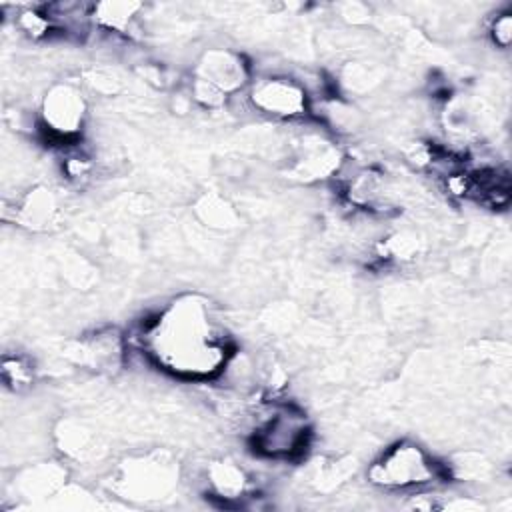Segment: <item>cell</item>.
Masks as SVG:
<instances>
[{
    "label": "cell",
    "instance_id": "7c38bea8",
    "mask_svg": "<svg viewBox=\"0 0 512 512\" xmlns=\"http://www.w3.org/2000/svg\"><path fill=\"white\" fill-rule=\"evenodd\" d=\"M36 368L32 360L20 352L2 356V380L12 392H24L34 384Z\"/></svg>",
    "mask_w": 512,
    "mask_h": 512
},
{
    "label": "cell",
    "instance_id": "5bb4252c",
    "mask_svg": "<svg viewBox=\"0 0 512 512\" xmlns=\"http://www.w3.org/2000/svg\"><path fill=\"white\" fill-rule=\"evenodd\" d=\"M202 218L208 226L214 228H228L234 224L232 208L222 202L220 198H206L202 204Z\"/></svg>",
    "mask_w": 512,
    "mask_h": 512
},
{
    "label": "cell",
    "instance_id": "9c48e42d",
    "mask_svg": "<svg viewBox=\"0 0 512 512\" xmlns=\"http://www.w3.org/2000/svg\"><path fill=\"white\" fill-rule=\"evenodd\" d=\"M12 220L28 230H50L58 220V202L46 186H34L12 204Z\"/></svg>",
    "mask_w": 512,
    "mask_h": 512
},
{
    "label": "cell",
    "instance_id": "ba28073f",
    "mask_svg": "<svg viewBox=\"0 0 512 512\" xmlns=\"http://www.w3.org/2000/svg\"><path fill=\"white\" fill-rule=\"evenodd\" d=\"M344 162L342 152L326 136L312 132L304 134L296 144V154L292 158L290 172L304 182H314L322 178L336 176Z\"/></svg>",
    "mask_w": 512,
    "mask_h": 512
},
{
    "label": "cell",
    "instance_id": "8992f818",
    "mask_svg": "<svg viewBox=\"0 0 512 512\" xmlns=\"http://www.w3.org/2000/svg\"><path fill=\"white\" fill-rule=\"evenodd\" d=\"M88 120V102L74 82H58L48 88L38 108V126L46 138L64 148L80 144Z\"/></svg>",
    "mask_w": 512,
    "mask_h": 512
},
{
    "label": "cell",
    "instance_id": "3957f363",
    "mask_svg": "<svg viewBox=\"0 0 512 512\" xmlns=\"http://www.w3.org/2000/svg\"><path fill=\"white\" fill-rule=\"evenodd\" d=\"M312 440V424L306 412L290 402L272 406L252 430L254 452L268 460L302 458Z\"/></svg>",
    "mask_w": 512,
    "mask_h": 512
},
{
    "label": "cell",
    "instance_id": "52a82bcc",
    "mask_svg": "<svg viewBox=\"0 0 512 512\" xmlns=\"http://www.w3.org/2000/svg\"><path fill=\"white\" fill-rule=\"evenodd\" d=\"M192 78L216 88L226 98H232L248 88L252 72L240 52L230 48H208L200 54Z\"/></svg>",
    "mask_w": 512,
    "mask_h": 512
},
{
    "label": "cell",
    "instance_id": "5b68a950",
    "mask_svg": "<svg viewBox=\"0 0 512 512\" xmlns=\"http://www.w3.org/2000/svg\"><path fill=\"white\" fill-rule=\"evenodd\" d=\"M246 104L260 116L276 122H300L312 112V100L298 78L288 74L252 76L244 90Z\"/></svg>",
    "mask_w": 512,
    "mask_h": 512
},
{
    "label": "cell",
    "instance_id": "30bf717a",
    "mask_svg": "<svg viewBox=\"0 0 512 512\" xmlns=\"http://www.w3.org/2000/svg\"><path fill=\"white\" fill-rule=\"evenodd\" d=\"M208 496L220 500L224 506L242 504L250 498V478L242 466L232 460H214L206 468Z\"/></svg>",
    "mask_w": 512,
    "mask_h": 512
},
{
    "label": "cell",
    "instance_id": "7a4b0ae2",
    "mask_svg": "<svg viewBox=\"0 0 512 512\" xmlns=\"http://www.w3.org/2000/svg\"><path fill=\"white\" fill-rule=\"evenodd\" d=\"M448 470L420 444L398 440L368 466L366 478L384 492H424L440 484Z\"/></svg>",
    "mask_w": 512,
    "mask_h": 512
},
{
    "label": "cell",
    "instance_id": "6da1fadb",
    "mask_svg": "<svg viewBox=\"0 0 512 512\" xmlns=\"http://www.w3.org/2000/svg\"><path fill=\"white\" fill-rule=\"evenodd\" d=\"M140 352L164 374L206 382L224 374L234 348L212 304L200 294H182L160 308L138 332Z\"/></svg>",
    "mask_w": 512,
    "mask_h": 512
},
{
    "label": "cell",
    "instance_id": "9a60e30c",
    "mask_svg": "<svg viewBox=\"0 0 512 512\" xmlns=\"http://www.w3.org/2000/svg\"><path fill=\"white\" fill-rule=\"evenodd\" d=\"M490 40L496 48L506 50L512 42V12L510 10H500L494 14L488 26Z\"/></svg>",
    "mask_w": 512,
    "mask_h": 512
},
{
    "label": "cell",
    "instance_id": "277c9868",
    "mask_svg": "<svg viewBox=\"0 0 512 512\" xmlns=\"http://www.w3.org/2000/svg\"><path fill=\"white\" fill-rule=\"evenodd\" d=\"M178 484V464L164 452L126 458L112 474V490L128 500L154 502L170 496Z\"/></svg>",
    "mask_w": 512,
    "mask_h": 512
},
{
    "label": "cell",
    "instance_id": "4fadbf2b",
    "mask_svg": "<svg viewBox=\"0 0 512 512\" xmlns=\"http://www.w3.org/2000/svg\"><path fill=\"white\" fill-rule=\"evenodd\" d=\"M58 436H60L62 450L72 458L84 460V458L96 454V450H98L96 436L90 430H86L84 426L68 424V426H64V432H60Z\"/></svg>",
    "mask_w": 512,
    "mask_h": 512
},
{
    "label": "cell",
    "instance_id": "8fae6325",
    "mask_svg": "<svg viewBox=\"0 0 512 512\" xmlns=\"http://www.w3.org/2000/svg\"><path fill=\"white\" fill-rule=\"evenodd\" d=\"M140 10L142 6L134 2L94 4V24L110 34H130Z\"/></svg>",
    "mask_w": 512,
    "mask_h": 512
}]
</instances>
